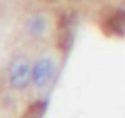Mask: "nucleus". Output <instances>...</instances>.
I'll list each match as a JSON object with an SVG mask.
<instances>
[{"label": "nucleus", "mask_w": 125, "mask_h": 118, "mask_svg": "<svg viewBox=\"0 0 125 118\" xmlns=\"http://www.w3.org/2000/svg\"><path fill=\"white\" fill-rule=\"evenodd\" d=\"M53 76V61L50 57H41L31 67V81L37 87H44Z\"/></svg>", "instance_id": "obj_2"}, {"label": "nucleus", "mask_w": 125, "mask_h": 118, "mask_svg": "<svg viewBox=\"0 0 125 118\" xmlns=\"http://www.w3.org/2000/svg\"><path fill=\"white\" fill-rule=\"evenodd\" d=\"M31 79V67L26 57H17L9 67V81L15 89H24Z\"/></svg>", "instance_id": "obj_1"}]
</instances>
